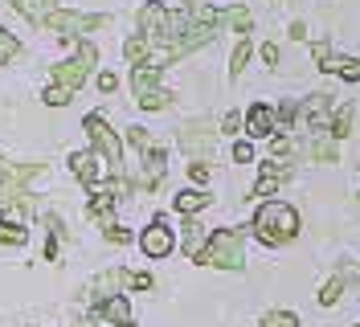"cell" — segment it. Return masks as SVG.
I'll list each match as a JSON object with an SVG mask.
<instances>
[{
  "mask_svg": "<svg viewBox=\"0 0 360 327\" xmlns=\"http://www.w3.org/2000/svg\"><path fill=\"white\" fill-rule=\"evenodd\" d=\"M262 245H287V241L299 238V213H295L287 200H266L258 213H254V225H250Z\"/></svg>",
  "mask_w": 360,
  "mask_h": 327,
  "instance_id": "cell-1",
  "label": "cell"
},
{
  "mask_svg": "<svg viewBox=\"0 0 360 327\" xmlns=\"http://www.w3.org/2000/svg\"><path fill=\"white\" fill-rule=\"evenodd\" d=\"M197 262H201V266H217V270H242V266H246L242 229H217V233L201 245Z\"/></svg>",
  "mask_w": 360,
  "mask_h": 327,
  "instance_id": "cell-2",
  "label": "cell"
},
{
  "mask_svg": "<svg viewBox=\"0 0 360 327\" xmlns=\"http://www.w3.org/2000/svg\"><path fill=\"white\" fill-rule=\"evenodd\" d=\"M131 94L143 110H164L172 103V94L160 90V65L156 62H143L131 70Z\"/></svg>",
  "mask_w": 360,
  "mask_h": 327,
  "instance_id": "cell-3",
  "label": "cell"
},
{
  "mask_svg": "<svg viewBox=\"0 0 360 327\" xmlns=\"http://www.w3.org/2000/svg\"><path fill=\"white\" fill-rule=\"evenodd\" d=\"M82 127H86L94 152L103 155L115 172H123V143H119V135L107 127V119H103V115H86V119H82Z\"/></svg>",
  "mask_w": 360,
  "mask_h": 327,
  "instance_id": "cell-4",
  "label": "cell"
},
{
  "mask_svg": "<svg viewBox=\"0 0 360 327\" xmlns=\"http://www.w3.org/2000/svg\"><path fill=\"white\" fill-rule=\"evenodd\" d=\"M94 62H98V49H94L90 41H82V45H78V53H74L70 62L53 65V82H58V86H66V90H78L82 82H86V74L94 70Z\"/></svg>",
  "mask_w": 360,
  "mask_h": 327,
  "instance_id": "cell-5",
  "label": "cell"
},
{
  "mask_svg": "<svg viewBox=\"0 0 360 327\" xmlns=\"http://www.w3.org/2000/svg\"><path fill=\"white\" fill-rule=\"evenodd\" d=\"M45 25L53 29V33H62V37H82L90 29H103L107 17H98V13H70V8H53Z\"/></svg>",
  "mask_w": 360,
  "mask_h": 327,
  "instance_id": "cell-6",
  "label": "cell"
},
{
  "mask_svg": "<svg viewBox=\"0 0 360 327\" xmlns=\"http://www.w3.org/2000/svg\"><path fill=\"white\" fill-rule=\"evenodd\" d=\"M311 58H315V65H319L323 74H336V78H344V82H360V62L356 58H340V53H332L328 41H315Z\"/></svg>",
  "mask_w": 360,
  "mask_h": 327,
  "instance_id": "cell-7",
  "label": "cell"
},
{
  "mask_svg": "<svg viewBox=\"0 0 360 327\" xmlns=\"http://www.w3.org/2000/svg\"><path fill=\"white\" fill-rule=\"evenodd\" d=\"M328 119H332V94L328 90H315L303 98V107H299V123L311 131H328Z\"/></svg>",
  "mask_w": 360,
  "mask_h": 327,
  "instance_id": "cell-8",
  "label": "cell"
},
{
  "mask_svg": "<svg viewBox=\"0 0 360 327\" xmlns=\"http://www.w3.org/2000/svg\"><path fill=\"white\" fill-rule=\"evenodd\" d=\"M139 29H143V37L152 45H164L168 41V8L156 4V0L143 4V8H139Z\"/></svg>",
  "mask_w": 360,
  "mask_h": 327,
  "instance_id": "cell-9",
  "label": "cell"
},
{
  "mask_svg": "<svg viewBox=\"0 0 360 327\" xmlns=\"http://www.w3.org/2000/svg\"><path fill=\"white\" fill-rule=\"evenodd\" d=\"M180 148L193 155V160L209 155L213 152V127L201 123V119H197V123H184V127H180Z\"/></svg>",
  "mask_w": 360,
  "mask_h": 327,
  "instance_id": "cell-10",
  "label": "cell"
},
{
  "mask_svg": "<svg viewBox=\"0 0 360 327\" xmlns=\"http://www.w3.org/2000/svg\"><path fill=\"white\" fill-rule=\"evenodd\" d=\"M139 245H143V254H148V258H168L176 241H172V229L164 225V217H156L152 225H148V229H143Z\"/></svg>",
  "mask_w": 360,
  "mask_h": 327,
  "instance_id": "cell-11",
  "label": "cell"
},
{
  "mask_svg": "<svg viewBox=\"0 0 360 327\" xmlns=\"http://www.w3.org/2000/svg\"><path fill=\"white\" fill-rule=\"evenodd\" d=\"M127 278L131 274H123V270H103L94 283H90V303H107V299H115V295H123V286H127Z\"/></svg>",
  "mask_w": 360,
  "mask_h": 327,
  "instance_id": "cell-12",
  "label": "cell"
},
{
  "mask_svg": "<svg viewBox=\"0 0 360 327\" xmlns=\"http://www.w3.org/2000/svg\"><path fill=\"white\" fill-rule=\"evenodd\" d=\"M287 176H291V164H287V160H270V164H262V176H258V184H254V196H274Z\"/></svg>",
  "mask_w": 360,
  "mask_h": 327,
  "instance_id": "cell-13",
  "label": "cell"
},
{
  "mask_svg": "<svg viewBox=\"0 0 360 327\" xmlns=\"http://www.w3.org/2000/svg\"><path fill=\"white\" fill-rule=\"evenodd\" d=\"M246 127H250L254 139H270V135H274V110H270L266 103H254L250 115H246Z\"/></svg>",
  "mask_w": 360,
  "mask_h": 327,
  "instance_id": "cell-14",
  "label": "cell"
},
{
  "mask_svg": "<svg viewBox=\"0 0 360 327\" xmlns=\"http://www.w3.org/2000/svg\"><path fill=\"white\" fill-rule=\"evenodd\" d=\"M164 172H168V155L160 152V148H152V152H148V160H143V176H139V188H156L160 180H164Z\"/></svg>",
  "mask_w": 360,
  "mask_h": 327,
  "instance_id": "cell-15",
  "label": "cell"
},
{
  "mask_svg": "<svg viewBox=\"0 0 360 327\" xmlns=\"http://www.w3.org/2000/svg\"><path fill=\"white\" fill-rule=\"evenodd\" d=\"M70 168L82 184H98V152H74L70 155Z\"/></svg>",
  "mask_w": 360,
  "mask_h": 327,
  "instance_id": "cell-16",
  "label": "cell"
},
{
  "mask_svg": "<svg viewBox=\"0 0 360 327\" xmlns=\"http://www.w3.org/2000/svg\"><path fill=\"white\" fill-rule=\"evenodd\" d=\"M103 319H111V323H131V307H127V299L123 295H115V299H107V303L94 307Z\"/></svg>",
  "mask_w": 360,
  "mask_h": 327,
  "instance_id": "cell-17",
  "label": "cell"
},
{
  "mask_svg": "<svg viewBox=\"0 0 360 327\" xmlns=\"http://www.w3.org/2000/svg\"><path fill=\"white\" fill-rule=\"evenodd\" d=\"M352 115H356V107H352V103H344V107H340L336 115L328 119V135H332V139H344V135H352Z\"/></svg>",
  "mask_w": 360,
  "mask_h": 327,
  "instance_id": "cell-18",
  "label": "cell"
},
{
  "mask_svg": "<svg viewBox=\"0 0 360 327\" xmlns=\"http://www.w3.org/2000/svg\"><path fill=\"white\" fill-rule=\"evenodd\" d=\"M307 155H311L315 164H336V160H340V148H336V139H332V135H319L311 148H307Z\"/></svg>",
  "mask_w": 360,
  "mask_h": 327,
  "instance_id": "cell-19",
  "label": "cell"
},
{
  "mask_svg": "<svg viewBox=\"0 0 360 327\" xmlns=\"http://www.w3.org/2000/svg\"><path fill=\"white\" fill-rule=\"evenodd\" d=\"M53 4H58V0H13V8H17L21 17H29V21H45Z\"/></svg>",
  "mask_w": 360,
  "mask_h": 327,
  "instance_id": "cell-20",
  "label": "cell"
},
{
  "mask_svg": "<svg viewBox=\"0 0 360 327\" xmlns=\"http://www.w3.org/2000/svg\"><path fill=\"white\" fill-rule=\"evenodd\" d=\"M205 241H209V238H205V225H197V221L188 217V221H184V254H188V258H197Z\"/></svg>",
  "mask_w": 360,
  "mask_h": 327,
  "instance_id": "cell-21",
  "label": "cell"
},
{
  "mask_svg": "<svg viewBox=\"0 0 360 327\" xmlns=\"http://www.w3.org/2000/svg\"><path fill=\"white\" fill-rule=\"evenodd\" d=\"M205 205H209V196H205V193H197V188H184V193L176 196V213H184V217L201 213Z\"/></svg>",
  "mask_w": 360,
  "mask_h": 327,
  "instance_id": "cell-22",
  "label": "cell"
},
{
  "mask_svg": "<svg viewBox=\"0 0 360 327\" xmlns=\"http://www.w3.org/2000/svg\"><path fill=\"white\" fill-rule=\"evenodd\" d=\"M148 49H152V41H148L143 33H135V37H127V45H123V58L131 65H143L148 62Z\"/></svg>",
  "mask_w": 360,
  "mask_h": 327,
  "instance_id": "cell-23",
  "label": "cell"
},
{
  "mask_svg": "<svg viewBox=\"0 0 360 327\" xmlns=\"http://www.w3.org/2000/svg\"><path fill=\"white\" fill-rule=\"evenodd\" d=\"M221 25L238 29V33H250L254 17H250V8H246V4H233V8H225V13H221Z\"/></svg>",
  "mask_w": 360,
  "mask_h": 327,
  "instance_id": "cell-24",
  "label": "cell"
},
{
  "mask_svg": "<svg viewBox=\"0 0 360 327\" xmlns=\"http://www.w3.org/2000/svg\"><path fill=\"white\" fill-rule=\"evenodd\" d=\"M29 241V229L21 221H0V245H25Z\"/></svg>",
  "mask_w": 360,
  "mask_h": 327,
  "instance_id": "cell-25",
  "label": "cell"
},
{
  "mask_svg": "<svg viewBox=\"0 0 360 327\" xmlns=\"http://www.w3.org/2000/svg\"><path fill=\"white\" fill-rule=\"evenodd\" d=\"M340 295H344V274L340 278H328V283L319 286V307H336Z\"/></svg>",
  "mask_w": 360,
  "mask_h": 327,
  "instance_id": "cell-26",
  "label": "cell"
},
{
  "mask_svg": "<svg viewBox=\"0 0 360 327\" xmlns=\"http://www.w3.org/2000/svg\"><path fill=\"white\" fill-rule=\"evenodd\" d=\"M111 209H115V196L107 193V188H98V193H94V200H90V217H111Z\"/></svg>",
  "mask_w": 360,
  "mask_h": 327,
  "instance_id": "cell-27",
  "label": "cell"
},
{
  "mask_svg": "<svg viewBox=\"0 0 360 327\" xmlns=\"http://www.w3.org/2000/svg\"><path fill=\"white\" fill-rule=\"evenodd\" d=\"M70 98H74V90L58 86V82H53V86H49V90H45V94H41V103H45V107H66Z\"/></svg>",
  "mask_w": 360,
  "mask_h": 327,
  "instance_id": "cell-28",
  "label": "cell"
},
{
  "mask_svg": "<svg viewBox=\"0 0 360 327\" xmlns=\"http://www.w3.org/2000/svg\"><path fill=\"white\" fill-rule=\"evenodd\" d=\"M246 62H250V41H238V49L229 53V74L238 78V74L246 70Z\"/></svg>",
  "mask_w": 360,
  "mask_h": 327,
  "instance_id": "cell-29",
  "label": "cell"
},
{
  "mask_svg": "<svg viewBox=\"0 0 360 327\" xmlns=\"http://www.w3.org/2000/svg\"><path fill=\"white\" fill-rule=\"evenodd\" d=\"M17 53H21V41H17L8 29H0V65L8 62V58H17Z\"/></svg>",
  "mask_w": 360,
  "mask_h": 327,
  "instance_id": "cell-30",
  "label": "cell"
},
{
  "mask_svg": "<svg viewBox=\"0 0 360 327\" xmlns=\"http://www.w3.org/2000/svg\"><path fill=\"white\" fill-rule=\"evenodd\" d=\"M262 327H299V315H291V311H266Z\"/></svg>",
  "mask_w": 360,
  "mask_h": 327,
  "instance_id": "cell-31",
  "label": "cell"
},
{
  "mask_svg": "<svg viewBox=\"0 0 360 327\" xmlns=\"http://www.w3.org/2000/svg\"><path fill=\"white\" fill-rule=\"evenodd\" d=\"M127 143H131V148H139V152H152V148H156V143H152V135H148L143 127L127 131Z\"/></svg>",
  "mask_w": 360,
  "mask_h": 327,
  "instance_id": "cell-32",
  "label": "cell"
},
{
  "mask_svg": "<svg viewBox=\"0 0 360 327\" xmlns=\"http://www.w3.org/2000/svg\"><path fill=\"white\" fill-rule=\"evenodd\" d=\"M270 152H274V160H287L291 155V139L287 135H270Z\"/></svg>",
  "mask_w": 360,
  "mask_h": 327,
  "instance_id": "cell-33",
  "label": "cell"
},
{
  "mask_svg": "<svg viewBox=\"0 0 360 327\" xmlns=\"http://www.w3.org/2000/svg\"><path fill=\"white\" fill-rule=\"evenodd\" d=\"M107 241H115V245H127V241H131V229H123V225H107Z\"/></svg>",
  "mask_w": 360,
  "mask_h": 327,
  "instance_id": "cell-34",
  "label": "cell"
},
{
  "mask_svg": "<svg viewBox=\"0 0 360 327\" xmlns=\"http://www.w3.org/2000/svg\"><path fill=\"white\" fill-rule=\"evenodd\" d=\"M233 160H238V164H250V160H254V148H250L246 139H242V143H233Z\"/></svg>",
  "mask_w": 360,
  "mask_h": 327,
  "instance_id": "cell-35",
  "label": "cell"
},
{
  "mask_svg": "<svg viewBox=\"0 0 360 327\" xmlns=\"http://www.w3.org/2000/svg\"><path fill=\"white\" fill-rule=\"evenodd\" d=\"M238 127H242V115H238V110H229V115L221 119V131H225V135H233Z\"/></svg>",
  "mask_w": 360,
  "mask_h": 327,
  "instance_id": "cell-36",
  "label": "cell"
},
{
  "mask_svg": "<svg viewBox=\"0 0 360 327\" xmlns=\"http://www.w3.org/2000/svg\"><path fill=\"white\" fill-rule=\"evenodd\" d=\"M127 286H131V290H152V274H131Z\"/></svg>",
  "mask_w": 360,
  "mask_h": 327,
  "instance_id": "cell-37",
  "label": "cell"
},
{
  "mask_svg": "<svg viewBox=\"0 0 360 327\" xmlns=\"http://www.w3.org/2000/svg\"><path fill=\"white\" fill-rule=\"evenodd\" d=\"M188 176H193V184H205L209 180V168L205 164H188Z\"/></svg>",
  "mask_w": 360,
  "mask_h": 327,
  "instance_id": "cell-38",
  "label": "cell"
},
{
  "mask_svg": "<svg viewBox=\"0 0 360 327\" xmlns=\"http://www.w3.org/2000/svg\"><path fill=\"white\" fill-rule=\"evenodd\" d=\"M115 86H119V78H115V74H98V90H103V94H111Z\"/></svg>",
  "mask_w": 360,
  "mask_h": 327,
  "instance_id": "cell-39",
  "label": "cell"
},
{
  "mask_svg": "<svg viewBox=\"0 0 360 327\" xmlns=\"http://www.w3.org/2000/svg\"><path fill=\"white\" fill-rule=\"evenodd\" d=\"M262 62H266V65H278V45H262Z\"/></svg>",
  "mask_w": 360,
  "mask_h": 327,
  "instance_id": "cell-40",
  "label": "cell"
},
{
  "mask_svg": "<svg viewBox=\"0 0 360 327\" xmlns=\"http://www.w3.org/2000/svg\"><path fill=\"white\" fill-rule=\"evenodd\" d=\"M291 41H307V25H303V21L291 25Z\"/></svg>",
  "mask_w": 360,
  "mask_h": 327,
  "instance_id": "cell-41",
  "label": "cell"
},
{
  "mask_svg": "<svg viewBox=\"0 0 360 327\" xmlns=\"http://www.w3.org/2000/svg\"><path fill=\"white\" fill-rule=\"evenodd\" d=\"M197 4H201V0H184V8H197Z\"/></svg>",
  "mask_w": 360,
  "mask_h": 327,
  "instance_id": "cell-42",
  "label": "cell"
},
{
  "mask_svg": "<svg viewBox=\"0 0 360 327\" xmlns=\"http://www.w3.org/2000/svg\"><path fill=\"white\" fill-rule=\"evenodd\" d=\"M74 327H90V323H82V319H78V323H74Z\"/></svg>",
  "mask_w": 360,
  "mask_h": 327,
  "instance_id": "cell-43",
  "label": "cell"
},
{
  "mask_svg": "<svg viewBox=\"0 0 360 327\" xmlns=\"http://www.w3.org/2000/svg\"><path fill=\"white\" fill-rule=\"evenodd\" d=\"M115 327H131V323H115Z\"/></svg>",
  "mask_w": 360,
  "mask_h": 327,
  "instance_id": "cell-44",
  "label": "cell"
}]
</instances>
